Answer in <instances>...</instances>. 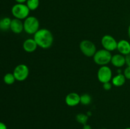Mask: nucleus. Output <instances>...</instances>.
<instances>
[{"label":"nucleus","instance_id":"f257e3e1","mask_svg":"<svg viewBox=\"0 0 130 129\" xmlns=\"http://www.w3.org/2000/svg\"><path fill=\"white\" fill-rule=\"evenodd\" d=\"M38 47L42 49H48L53 43V36L50 30L47 29H40L34 34V38Z\"/></svg>","mask_w":130,"mask_h":129},{"label":"nucleus","instance_id":"f03ea898","mask_svg":"<svg viewBox=\"0 0 130 129\" xmlns=\"http://www.w3.org/2000/svg\"><path fill=\"white\" fill-rule=\"evenodd\" d=\"M112 56V55L110 51L105 49H102L96 51L93 58L96 64L100 66H104L110 63Z\"/></svg>","mask_w":130,"mask_h":129},{"label":"nucleus","instance_id":"7ed1b4c3","mask_svg":"<svg viewBox=\"0 0 130 129\" xmlns=\"http://www.w3.org/2000/svg\"><path fill=\"white\" fill-rule=\"evenodd\" d=\"M39 21L34 16H29L24 20V30L28 34H34L39 30Z\"/></svg>","mask_w":130,"mask_h":129},{"label":"nucleus","instance_id":"20e7f679","mask_svg":"<svg viewBox=\"0 0 130 129\" xmlns=\"http://www.w3.org/2000/svg\"><path fill=\"white\" fill-rule=\"evenodd\" d=\"M30 10L24 3H17L11 8V13L15 18L25 20L29 16Z\"/></svg>","mask_w":130,"mask_h":129},{"label":"nucleus","instance_id":"39448f33","mask_svg":"<svg viewBox=\"0 0 130 129\" xmlns=\"http://www.w3.org/2000/svg\"><path fill=\"white\" fill-rule=\"evenodd\" d=\"M79 49L83 54L87 57H93L96 52V47L93 42L83 40L80 42Z\"/></svg>","mask_w":130,"mask_h":129},{"label":"nucleus","instance_id":"423d86ee","mask_svg":"<svg viewBox=\"0 0 130 129\" xmlns=\"http://www.w3.org/2000/svg\"><path fill=\"white\" fill-rule=\"evenodd\" d=\"M97 78L102 83L110 82L112 78V72L110 67L107 65L101 66L98 70Z\"/></svg>","mask_w":130,"mask_h":129},{"label":"nucleus","instance_id":"0eeeda50","mask_svg":"<svg viewBox=\"0 0 130 129\" xmlns=\"http://www.w3.org/2000/svg\"><path fill=\"white\" fill-rule=\"evenodd\" d=\"M13 73L15 76L16 80L19 82H23L27 78L29 75V69L26 64H18L14 69Z\"/></svg>","mask_w":130,"mask_h":129},{"label":"nucleus","instance_id":"6e6552de","mask_svg":"<svg viewBox=\"0 0 130 129\" xmlns=\"http://www.w3.org/2000/svg\"><path fill=\"white\" fill-rule=\"evenodd\" d=\"M101 44L104 49L111 52L117 49L118 42L116 39L110 35H104L101 39Z\"/></svg>","mask_w":130,"mask_h":129},{"label":"nucleus","instance_id":"1a4fd4ad","mask_svg":"<svg viewBox=\"0 0 130 129\" xmlns=\"http://www.w3.org/2000/svg\"><path fill=\"white\" fill-rule=\"evenodd\" d=\"M65 101L67 106L74 107L80 103V96L76 92H71L66 96Z\"/></svg>","mask_w":130,"mask_h":129},{"label":"nucleus","instance_id":"9d476101","mask_svg":"<svg viewBox=\"0 0 130 129\" xmlns=\"http://www.w3.org/2000/svg\"><path fill=\"white\" fill-rule=\"evenodd\" d=\"M10 30L14 34H20L24 30V22H22L21 20L15 18L11 19V24H10Z\"/></svg>","mask_w":130,"mask_h":129},{"label":"nucleus","instance_id":"9b49d317","mask_svg":"<svg viewBox=\"0 0 130 129\" xmlns=\"http://www.w3.org/2000/svg\"><path fill=\"white\" fill-rule=\"evenodd\" d=\"M117 49L119 53L126 56L130 53V42L125 39H122L118 42Z\"/></svg>","mask_w":130,"mask_h":129},{"label":"nucleus","instance_id":"f8f14e48","mask_svg":"<svg viewBox=\"0 0 130 129\" xmlns=\"http://www.w3.org/2000/svg\"><path fill=\"white\" fill-rule=\"evenodd\" d=\"M22 47L24 50L27 53H33L36 50L38 46L34 39L29 38L24 40Z\"/></svg>","mask_w":130,"mask_h":129},{"label":"nucleus","instance_id":"ddd939ff","mask_svg":"<svg viewBox=\"0 0 130 129\" xmlns=\"http://www.w3.org/2000/svg\"><path fill=\"white\" fill-rule=\"evenodd\" d=\"M110 63L114 67H117V68L123 67L124 64H126L125 56L120 53L114 54L112 56Z\"/></svg>","mask_w":130,"mask_h":129},{"label":"nucleus","instance_id":"4468645a","mask_svg":"<svg viewBox=\"0 0 130 129\" xmlns=\"http://www.w3.org/2000/svg\"><path fill=\"white\" fill-rule=\"evenodd\" d=\"M126 78L124 77V74L118 73L112 78V83L116 87H121L125 83Z\"/></svg>","mask_w":130,"mask_h":129},{"label":"nucleus","instance_id":"2eb2a0df","mask_svg":"<svg viewBox=\"0 0 130 129\" xmlns=\"http://www.w3.org/2000/svg\"><path fill=\"white\" fill-rule=\"evenodd\" d=\"M11 19L9 17L3 18L0 20V30L2 31H7L10 29Z\"/></svg>","mask_w":130,"mask_h":129},{"label":"nucleus","instance_id":"dca6fc26","mask_svg":"<svg viewBox=\"0 0 130 129\" xmlns=\"http://www.w3.org/2000/svg\"><path fill=\"white\" fill-rule=\"evenodd\" d=\"M3 80L6 84L12 85L15 82L16 79L13 73H7L3 77Z\"/></svg>","mask_w":130,"mask_h":129},{"label":"nucleus","instance_id":"f3484780","mask_svg":"<svg viewBox=\"0 0 130 129\" xmlns=\"http://www.w3.org/2000/svg\"><path fill=\"white\" fill-rule=\"evenodd\" d=\"M39 0H27L26 5L30 11H34L39 7Z\"/></svg>","mask_w":130,"mask_h":129},{"label":"nucleus","instance_id":"a211bd4d","mask_svg":"<svg viewBox=\"0 0 130 129\" xmlns=\"http://www.w3.org/2000/svg\"><path fill=\"white\" fill-rule=\"evenodd\" d=\"M76 120L79 123L84 125L87 123L88 120V116L85 113H79L76 115Z\"/></svg>","mask_w":130,"mask_h":129},{"label":"nucleus","instance_id":"6ab92c4d","mask_svg":"<svg viewBox=\"0 0 130 129\" xmlns=\"http://www.w3.org/2000/svg\"><path fill=\"white\" fill-rule=\"evenodd\" d=\"M91 102V97L88 94H83L80 96V103L87 106Z\"/></svg>","mask_w":130,"mask_h":129},{"label":"nucleus","instance_id":"aec40b11","mask_svg":"<svg viewBox=\"0 0 130 129\" xmlns=\"http://www.w3.org/2000/svg\"><path fill=\"white\" fill-rule=\"evenodd\" d=\"M124 75L126 79L130 80V67H127L124 70Z\"/></svg>","mask_w":130,"mask_h":129},{"label":"nucleus","instance_id":"412c9836","mask_svg":"<svg viewBox=\"0 0 130 129\" xmlns=\"http://www.w3.org/2000/svg\"><path fill=\"white\" fill-rule=\"evenodd\" d=\"M112 87V83H110V82L103 83V89L105 91H109L111 89Z\"/></svg>","mask_w":130,"mask_h":129},{"label":"nucleus","instance_id":"4be33fe9","mask_svg":"<svg viewBox=\"0 0 130 129\" xmlns=\"http://www.w3.org/2000/svg\"><path fill=\"white\" fill-rule=\"evenodd\" d=\"M126 58V64L128 66V67H130V53L128 54L125 56Z\"/></svg>","mask_w":130,"mask_h":129},{"label":"nucleus","instance_id":"5701e85b","mask_svg":"<svg viewBox=\"0 0 130 129\" xmlns=\"http://www.w3.org/2000/svg\"><path fill=\"white\" fill-rule=\"evenodd\" d=\"M0 129H8L6 124L4 123L3 122L0 121Z\"/></svg>","mask_w":130,"mask_h":129},{"label":"nucleus","instance_id":"b1692460","mask_svg":"<svg viewBox=\"0 0 130 129\" xmlns=\"http://www.w3.org/2000/svg\"><path fill=\"white\" fill-rule=\"evenodd\" d=\"M83 129H92L91 126H90L88 124H85V125H83Z\"/></svg>","mask_w":130,"mask_h":129},{"label":"nucleus","instance_id":"393cba45","mask_svg":"<svg viewBox=\"0 0 130 129\" xmlns=\"http://www.w3.org/2000/svg\"><path fill=\"white\" fill-rule=\"evenodd\" d=\"M17 3H25L27 2V0H15Z\"/></svg>","mask_w":130,"mask_h":129},{"label":"nucleus","instance_id":"a878e982","mask_svg":"<svg viewBox=\"0 0 130 129\" xmlns=\"http://www.w3.org/2000/svg\"><path fill=\"white\" fill-rule=\"evenodd\" d=\"M128 37H129V39H130V24L128 27Z\"/></svg>","mask_w":130,"mask_h":129},{"label":"nucleus","instance_id":"bb28decb","mask_svg":"<svg viewBox=\"0 0 130 129\" xmlns=\"http://www.w3.org/2000/svg\"><path fill=\"white\" fill-rule=\"evenodd\" d=\"M124 129H130V127H127V128H125Z\"/></svg>","mask_w":130,"mask_h":129},{"label":"nucleus","instance_id":"cd10ccee","mask_svg":"<svg viewBox=\"0 0 130 129\" xmlns=\"http://www.w3.org/2000/svg\"><path fill=\"white\" fill-rule=\"evenodd\" d=\"M102 129H106V128H102Z\"/></svg>","mask_w":130,"mask_h":129}]
</instances>
